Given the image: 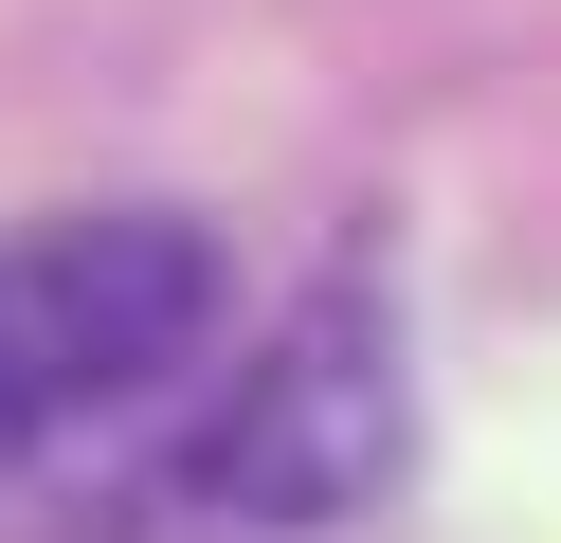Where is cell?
Listing matches in <instances>:
<instances>
[{
	"instance_id": "obj_1",
	"label": "cell",
	"mask_w": 561,
	"mask_h": 543,
	"mask_svg": "<svg viewBox=\"0 0 561 543\" xmlns=\"http://www.w3.org/2000/svg\"><path fill=\"white\" fill-rule=\"evenodd\" d=\"M236 272L199 217L163 200H91V217H19L0 236V453H37L73 417H127L163 398L199 344H218Z\"/></svg>"
},
{
	"instance_id": "obj_2",
	"label": "cell",
	"mask_w": 561,
	"mask_h": 543,
	"mask_svg": "<svg viewBox=\"0 0 561 543\" xmlns=\"http://www.w3.org/2000/svg\"><path fill=\"white\" fill-rule=\"evenodd\" d=\"M380 471H399V326H380V290H308L199 417V507L218 525H344Z\"/></svg>"
}]
</instances>
